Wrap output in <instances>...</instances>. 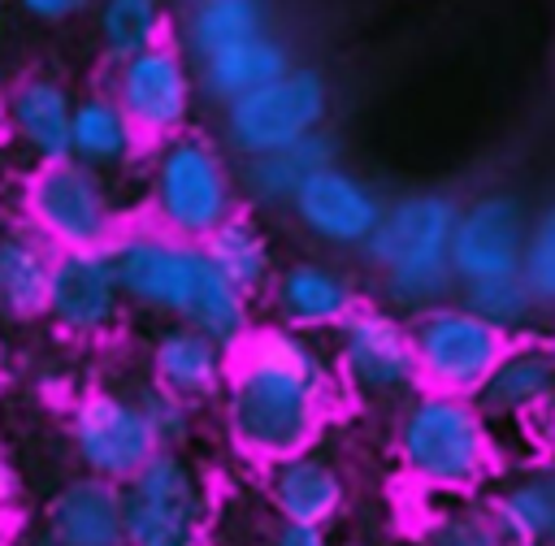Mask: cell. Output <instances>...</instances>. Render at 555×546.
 I'll return each instance as SVG.
<instances>
[{
  "instance_id": "cell-1",
  "label": "cell",
  "mask_w": 555,
  "mask_h": 546,
  "mask_svg": "<svg viewBox=\"0 0 555 546\" xmlns=\"http://www.w3.org/2000/svg\"><path fill=\"white\" fill-rule=\"evenodd\" d=\"M338 381L330 351L278 321L256 325L230 355L221 425L238 455L278 464L312 451L334 412Z\"/></svg>"
},
{
  "instance_id": "cell-2",
  "label": "cell",
  "mask_w": 555,
  "mask_h": 546,
  "mask_svg": "<svg viewBox=\"0 0 555 546\" xmlns=\"http://www.w3.org/2000/svg\"><path fill=\"white\" fill-rule=\"evenodd\" d=\"M460 199L434 186L403 191L386 199L382 225L364 243V264L373 269L377 303L395 308L399 316H416L434 303L455 299L451 273V230H455Z\"/></svg>"
},
{
  "instance_id": "cell-3",
  "label": "cell",
  "mask_w": 555,
  "mask_h": 546,
  "mask_svg": "<svg viewBox=\"0 0 555 546\" xmlns=\"http://www.w3.org/2000/svg\"><path fill=\"white\" fill-rule=\"evenodd\" d=\"M499 429L477 399L416 390L395 420V459L408 481L434 494H473L499 472Z\"/></svg>"
},
{
  "instance_id": "cell-4",
  "label": "cell",
  "mask_w": 555,
  "mask_h": 546,
  "mask_svg": "<svg viewBox=\"0 0 555 546\" xmlns=\"http://www.w3.org/2000/svg\"><path fill=\"white\" fill-rule=\"evenodd\" d=\"M243 208L238 169L225 147L199 130L156 143L147 160V212L173 238L204 243L221 221Z\"/></svg>"
},
{
  "instance_id": "cell-5",
  "label": "cell",
  "mask_w": 555,
  "mask_h": 546,
  "mask_svg": "<svg viewBox=\"0 0 555 546\" xmlns=\"http://www.w3.org/2000/svg\"><path fill=\"white\" fill-rule=\"evenodd\" d=\"M330 364H334L338 390L364 403H395L421 390L412 321L377 299H364L330 334Z\"/></svg>"
},
{
  "instance_id": "cell-6",
  "label": "cell",
  "mask_w": 555,
  "mask_h": 546,
  "mask_svg": "<svg viewBox=\"0 0 555 546\" xmlns=\"http://www.w3.org/2000/svg\"><path fill=\"white\" fill-rule=\"evenodd\" d=\"M330 126V82L321 69L291 65L282 78L221 104V143L247 160L282 152Z\"/></svg>"
},
{
  "instance_id": "cell-7",
  "label": "cell",
  "mask_w": 555,
  "mask_h": 546,
  "mask_svg": "<svg viewBox=\"0 0 555 546\" xmlns=\"http://www.w3.org/2000/svg\"><path fill=\"white\" fill-rule=\"evenodd\" d=\"M26 217L52 251H87L117 238V195L108 173L74 156L35 165L26 178Z\"/></svg>"
},
{
  "instance_id": "cell-8",
  "label": "cell",
  "mask_w": 555,
  "mask_h": 546,
  "mask_svg": "<svg viewBox=\"0 0 555 546\" xmlns=\"http://www.w3.org/2000/svg\"><path fill=\"white\" fill-rule=\"evenodd\" d=\"M408 321H412V351H416L421 390H438V394L473 399L512 342L499 325H490L486 316H477L460 299L434 303Z\"/></svg>"
},
{
  "instance_id": "cell-9",
  "label": "cell",
  "mask_w": 555,
  "mask_h": 546,
  "mask_svg": "<svg viewBox=\"0 0 555 546\" xmlns=\"http://www.w3.org/2000/svg\"><path fill=\"white\" fill-rule=\"evenodd\" d=\"M121 511L130 546H204L208 490L182 451H156L121 485Z\"/></svg>"
},
{
  "instance_id": "cell-10",
  "label": "cell",
  "mask_w": 555,
  "mask_h": 546,
  "mask_svg": "<svg viewBox=\"0 0 555 546\" xmlns=\"http://www.w3.org/2000/svg\"><path fill=\"white\" fill-rule=\"evenodd\" d=\"M121 295L130 308L160 316V321H182L191 308V295L199 286V273L208 264L199 243L173 238L160 225H126L108 243Z\"/></svg>"
},
{
  "instance_id": "cell-11",
  "label": "cell",
  "mask_w": 555,
  "mask_h": 546,
  "mask_svg": "<svg viewBox=\"0 0 555 546\" xmlns=\"http://www.w3.org/2000/svg\"><path fill=\"white\" fill-rule=\"evenodd\" d=\"M108 95L121 104V113L130 117L143 143H165L191 130L199 82H195V65L182 52V43L160 39L113 65Z\"/></svg>"
},
{
  "instance_id": "cell-12",
  "label": "cell",
  "mask_w": 555,
  "mask_h": 546,
  "mask_svg": "<svg viewBox=\"0 0 555 546\" xmlns=\"http://www.w3.org/2000/svg\"><path fill=\"white\" fill-rule=\"evenodd\" d=\"M69 438L74 451L82 459V468L91 477L117 481L126 485L160 446L143 403L134 390H113V386H95L87 390L74 412H69Z\"/></svg>"
},
{
  "instance_id": "cell-13",
  "label": "cell",
  "mask_w": 555,
  "mask_h": 546,
  "mask_svg": "<svg viewBox=\"0 0 555 546\" xmlns=\"http://www.w3.org/2000/svg\"><path fill=\"white\" fill-rule=\"evenodd\" d=\"M286 212L312 243L334 247V251H364V243L382 225L386 199L369 178L334 160L299 186Z\"/></svg>"
},
{
  "instance_id": "cell-14",
  "label": "cell",
  "mask_w": 555,
  "mask_h": 546,
  "mask_svg": "<svg viewBox=\"0 0 555 546\" xmlns=\"http://www.w3.org/2000/svg\"><path fill=\"white\" fill-rule=\"evenodd\" d=\"M529 234V212L512 191H481L460 204L451 230V273L455 286L520 273Z\"/></svg>"
},
{
  "instance_id": "cell-15",
  "label": "cell",
  "mask_w": 555,
  "mask_h": 546,
  "mask_svg": "<svg viewBox=\"0 0 555 546\" xmlns=\"http://www.w3.org/2000/svg\"><path fill=\"white\" fill-rule=\"evenodd\" d=\"M126 295L108 247L56 251L48 282V321L69 338H108L126 316Z\"/></svg>"
},
{
  "instance_id": "cell-16",
  "label": "cell",
  "mask_w": 555,
  "mask_h": 546,
  "mask_svg": "<svg viewBox=\"0 0 555 546\" xmlns=\"http://www.w3.org/2000/svg\"><path fill=\"white\" fill-rule=\"evenodd\" d=\"M360 303L364 299H360L356 277L330 260H317V256H299V260L278 264L273 286L264 290L269 316L295 334H308V338L334 334Z\"/></svg>"
},
{
  "instance_id": "cell-17",
  "label": "cell",
  "mask_w": 555,
  "mask_h": 546,
  "mask_svg": "<svg viewBox=\"0 0 555 546\" xmlns=\"http://www.w3.org/2000/svg\"><path fill=\"white\" fill-rule=\"evenodd\" d=\"M473 399L494 429H533L555 399V342L538 334L512 338Z\"/></svg>"
},
{
  "instance_id": "cell-18",
  "label": "cell",
  "mask_w": 555,
  "mask_h": 546,
  "mask_svg": "<svg viewBox=\"0 0 555 546\" xmlns=\"http://www.w3.org/2000/svg\"><path fill=\"white\" fill-rule=\"evenodd\" d=\"M230 355L234 351H225L195 325L165 321L147 347V381L199 407L208 399H221L225 377H230Z\"/></svg>"
},
{
  "instance_id": "cell-19",
  "label": "cell",
  "mask_w": 555,
  "mask_h": 546,
  "mask_svg": "<svg viewBox=\"0 0 555 546\" xmlns=\"http://www.w3.org/2000/svg\"><path fill=\"white\" fill-rule=\"evenodd\" d=\"M74 91L52 74H30L9 91V134L35 165L69 160V130H74Z\"/></svg>"
},
{
  "instance_id": "cell-20",
  "label": "cell",
  "mask_w": 555,
  "mask_h": 546,
  "mask_svg": "<svg viewBox=\"0 0 555 546\" xmlns=\"http://www.w3.org/2000/svg\"><path fill=\"white\" fill-rule=\"evenodd\" d=\"M269 503L282 524H304V529H325L347 498L338 464H330L317 451H299L291 459L269 464Z\"/></svg>"
},
{
  "instance_id": "cell-21",
  "label": "cell",
  "mask_w": 555,
  "mask_h": 546,
  "mask_svg": "<svg viewBox=\"0 0 555 546\" xmlns=\"http://www.w3.org/2000/svg\"><path fill=\"white\" fill-rule=\"evenodd\" d=\"M338 160V139L330 130H317L282 152H264V156H247L238 165V195H243V208H256V212H278V208H291V199L299 195V186Z\"/></svg>"
},
{
  "instance_id": "cell-22",
  "label": "cell",
  "mask_w": 555,
  "mask_h": 546,
  "mask_svg": "<svg viewBox=\"0 0 555 546\" xmlns=\"http://www.w3.org/2000/svg\"><path fill=\"white\" fill-rule=\"evenodd\" d=\"M48 533L61 546H130L121 485L104 477H74L48 503Z\"/></svg>"
},
{
  "instance_id": "cell-23",
  "label": "cell",
  "mask_w": 555,
  "mask_h": 546,
  "mask_svg": "<svg viewBox=\"0 0 555 546\" xmlns=\"http://www.w3.org/2000/svg\"><path fill=\"white\" fill-rule=\"evenodd\" d=\"M486 507L516 546H555V455L507 472Z\"/></svg>"
},
{
  "instance_id": "cell-24",
  "label": "cell",
  "mask_w": 555,
  "mask_h": 546,
  "mask_svg": "<svg viewBox=\"0 0 555 546\" xmlns=\"http://www.w3.org/2000/svg\"><path fill=\"white\" fill-rule=\"evenodd\" d=\"M191 65H195L199 95L221 108V104H230V100H238V95H247V91H256V87L282 78L295 61H291V48H286L278 35L260 30V35H251V39L230 43V48H221V52H212V56L191 61Z\"/></svg>"
},
{
  "instance_id": "cell-25",
  "label": "cell",
  "mask_w": 555,
  "mask_h": 546,
  "mask_svg": "<svg viewBox=\"0 0 555 546\" xmlns=\"http://www.w3.org/2000/svg\"><path fill=\"white\" fill-rule=\"evenodd\" d=\"M204 256L212 260V269L234 282L243 295L264 299V290L273 286L278 273V256H273V238L269 230L251 217V208H238L230 221H221L204 243Z\"/></svg>"
},
{
  "instance_id": "cell-26",
  "label": "cell",
  "mask_w": 555,
  "mask_h": 546,
  "mask_svg": "<svg viewBox=\"0 0 555 546\" xmlns=\"http://www.w3.org/2000/svg\"><path fill=\"white\" fill-rule=\"evenodd\" d=\"M139 147H143L139 130L130 126V117L108 91H87L74 100V130H69L74 160L100 173H113V169H126L139 156Z\"/></svg>"
},
{
  "instance_id": "cell-27",
  "label": "cell",
  "mask_w": 555,
  "mask_h": 546,
  "mask_svg": "<svg viewBox=\"0 0 555 546\" xmlns=\"http://www.w3.org/2000/svg\"><path fill=\"white\" fill-rule=\"evenodd\" d=\"M52 256L56 251L35 230L0 234V316L4 321H39L48 312Z\"/></svg>"
},
{
  "instance_id": "cell-28",
  "label": "cell",
  "mask_w": 555,
  "mask_h": 546,
  "mask_svg": "<svg viewBox=\"0 0 555 546\" xmlns=\"http://www.w3.org/2000/svg\"><path fill=\"white\" fill-rule=\"evenodd\" d=\"M182 321L195 325L199 334H208L212 342H221L225 351H234V347L256 329V299L243 295L234 282H225V277L212 269V260H208Z\"/></svg>"
},
{
  "instance_id": "cell-29",
  "label": "cell",
  "mask_w": 555,
  "mask_h": 546,
  "mask_svg": "<svg viewBox=\"0 0 555 546\" xmlns=\"http://www.w3.org/2000/svg\"><path fill=\"white\" fill-rule=\"evenodd\" d=\"M260 30H269L260 0H191L186 22H182V52L199 61Z\"/></svg>"
},
{
  "instance_id": "cell-30",
  "label": "cell",
  "mask_w": 555,
  "mask_h": 546,
  "mask_svg": "<svg viewBox=\"0 0 555 546\" xmlns=\"http://www.w3.org/2000/svg\"><path fill=\"white\" fill-rule=\"evenodd\" d=\"M95 39H100V52L117 65L165 39V4L160 0H95Z\"/></svg>"
},
{
  "instance_id": "cell-31",
  "label": "cell",
  "mask_w": 555,
  "mask_h": 546,
  "mask_svg": "<svg viewBox=\"0 0 555 546\" xmlns=\"http://www.w3.org/2000/svg\"><path fill=\"white\" fill-rule=\"evenodd\" d=\"M460 303H468L477 316H486L490 325H499L507 338H520L533 329L538 321V299L529 290V282L520 273H507V277H490V282H473V286H460L455 290Z\"/></svg>"
},
{
  "instance_id": "cell-32",
  "label": "cell",
  "mask_w": 555,
  "mask_h": 546,
  "mask_svg": "<svg viewBox=\"0 0 555 546\" xmlns=\"http://www.w3.org/2000/svg\"><path fill=\"white\" fill-rule=\"evenodd\" d=\"M425 546H516V542L503 533V524L490 516V507L455 503L429 520Z\"/></svg>"
},
{
  "instance_id": "cell-33",
  "label": "cell",
  "mask_w": 555,
  "mask_h": 546,
  "mask_svg": "<svg viewBox=\"0 0 555 546\" xmlns=\"http://www.w3.org/2000/svg\"><path fill=\"white\" fill-rule=\"evenodd\" d=\"M520 277L529 282L533 299L542 312H555V199L529 217L525 234V256H520Z\"/></svg>"
},
{
  "instance_id": "cell-34",
  "label": "cell",
  "mask_w": 555,
  "mask_h": 546,
  "mask_svg": "<svg viewBox=\"0 0 555 546\" xmlns=\"http://www.w3.org/2000/svg\"><path fill=\"white\" fill-rule=\"evenodd\" d=\"M134 394H139V403H143L160 446L165 451H182V442L195 433V403H186V399H178V394H169V390H160L152 381L139 386Z\"/></svg>"
},
{
  "instance_id": "cell-35",
  "label": "cell",
  "mask_w": 555,
  "mask_h": 546,
  "mask_svg": "<svg viewBox=\"0 0 555 546\" xmlns=\"http://www.w3.org/2000/svg\"><path fill=\"white\" fill-rule=\"evenodd\" d=\"M22 4V13H30L35 22H69V17H78L87 4H95V0H17Z\"/></svg>"
},
{
  "instance_id": "cell-36",
  "label": "cell",
  "mask_w": 555,
  "mask_h": 546,
  "mask_svg": "<svg viewBox=\"0 0 555 546\" xmlns=\"http://www.w3.org/2000/svg\"><path fill=\"white\" fill-rule=\"evenodd\" d=\"M273 546H330L325 529H304V524H282L273 533Z\"/></svg>"
},
{
  "instance_id": "cell-37",
  "label": "cell",
  "mask_w": 555,
  "mask_h": 546,
  "mask_svg": "<svg viewBox=\"0 0 555 546\" xmlns=\"http://www.w3.org/2000/svg\"><path fill=\"white\" fill-rule=\"evenodd\" d=\"M529 433L538 438V446H542V455H555V399L546 403V412L538 416V425H533Z\"/></svg>"
},
{
  "instance_id": "cell-38",
  "label": "cell",
  "mask_w": 555,
  "mask_h": 546,
  "mask_svg": "<svg viewBox=\"0 0 555 546\" xmlns=\"http://www.w3.org/2000/svg\"><path fill=\"white\" fill-rule=\"evenodd\" d=\"M9 494H13V472H9L4 464H0V503H4Z\"/></svg>"
},
{
  "instance_id": "cell-39",
  "label": "cell",
  "mask_w": 555,
  "mask_h": 546,
  "mask_svg": "<svg viewBox=\"0 0 555 546\" xmlns=\"http://www.w3.org/2000/svg\"><path fill=\"white\" fill-rule=\"evenodd\" d=\"M30 546H61V542H56V537H52V533H48V529H43V533H39V537H30Z\"/></svg>"
}]
</instances>
